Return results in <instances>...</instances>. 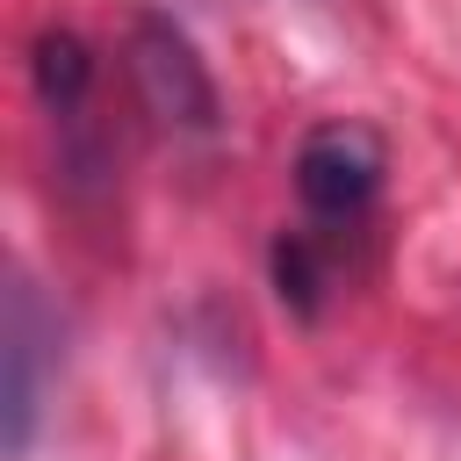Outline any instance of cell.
Wrapping results in <instances>:
<instances>
[{
	"label": "cell",
	"mask_w": 461,
	"mask_h": 461,
	"mask_svg": "<svg viewBox=\"0 0 461 461\" xmlns=\"http://www.w3.org/2000/svg\"><path fill=\"white\" fill-rule=\"evenodd\" d=\"M382 173H389V151H382V137L367 122H353V115L317 122L295 144V194H303L310 238L339 245L346 230H360L375 194H382Z\"/></svg>",
	"instance_id": "1"
},
{
	"label": "cell",
	"mask_w": 461,
	"mask_h": 461,
	"mask_svg": "<svg viewBox=\"0 0 461 461\" xmlns=\"http://www.w3.org/2000/svg\"><path fill=\"white\" fill-rule=\"evenodd\" d=\"M130 79H137L144 108L166 130H180V137H209L216 130V79H209V65L194 58V43L173 22L144 14L130 29Z\"/></svg>",
	"instance_id": "2"
},
{
	"label": "cell",
	"mask_w": 461,
	"mask_h": 461,
	"mask_svg": "<svg viewBox=\"0 0 461 461\" xmlns=\"http://www.w3.org/2000/svg\"><path fill=\"white\" fill-rule=\"evenodd\" d=\"M50 382H58V317L43 310L36 281L14 274L7 288V454H29Z\"/></svg>",
	"instance_id": "3"
}]
</instances>
